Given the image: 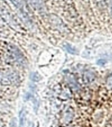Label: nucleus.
<instances>
[{
	"label": "nucleus",
	"mask_w": 112,
	"mask_h": 127,
	"mask_svg": "<svg viewBox=\"0 0 112 127\" xmlns=\"http://www.w3.org/2000/svg\"><path fill=\"white\" fill-rule=\"evenodd\" d=\"M110 13H111V15H112V1L111 2V4H110Z\"/></svg>",
	"instance_id": "obj_5"
},
{
	"label": "nucleus",
	"mask_w": 112,
	"mask_h": 127,
	"mask_svg": "<svg viewBox=\"0 0 112 127\" xmlns=\"http://www.w3.org/2000/svg\"><path fill=\"white\" fill-rule=\"evenodd\" d=\"M30 77H31L32 80H33V81H38V75L37 73H32Z\"/></svg>",
	"instance_id": "obj_3"
},
{
	"label": "nucleus",
	"mask_w": 112,
	"mask_h": 127,
	"mask_svg": "<svg viewBox=\"0 0 112 127\" xmlns=\"http://www.w3.org/2000/svg\"><path fill=\"white\" fill-rule=\"evenodd\" d=\"M94 79V74L91 72V71H89L86 73L85 75V80L88 82V83H90L91 81H92Z\"/></svg>",
	"instance_id": "obj_2"
},
{
	"label": "nucleus",
	"mask_w": 112,
	"mask_h": 127,
	"mask_svg": "<svg viewBox=\"0 0 112 127\" xmlns=\"http://www.w3.org/2000/svg\"><path fill=\"white\" fill-rule=\"evenodd\" d=\"M26 112L25 109H22L19 113V127H23L26 121Z\"/></svg>",
	"instance_id": "obj_1"
},
{
	"label": "nucleus",
	"mask_w": 112,
	"mask_h": 127,
	"mask_svg": "<svg viewBox=\"0 0 112 127\" xmlns=\"http://www.w3.org/2000/svg\"><path fill=\"white\" fill-rule=\"evenodd\" d=\"M107 83H108V85L109 87L112 88V75H110V76L108 77V81H107Z\"/></svg>",
	"instance_id": "obj_4"
}]
</instances>
